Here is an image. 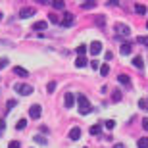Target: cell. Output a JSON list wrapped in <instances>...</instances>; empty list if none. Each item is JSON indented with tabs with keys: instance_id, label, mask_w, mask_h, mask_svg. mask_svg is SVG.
<instances>
[{
	"instance_id": "obj_32",
	"label": "cell",
	"mask_w": 148,
	"mask_h": 148,
	"mask_svg": "<svg viewBox=\"0 0 148 148\" xmlns=\"http://www.w3.org/2000/svg\"><path fill=\"white\" fill-rule=\"evenodd\" d=\"M16 104H17L16 100H8V104H6V106H8V112H10V110H12V108H14Z\"/></svg>"
},
{
	"instance_id": "obj_7",
	"label": "cell",
	"mask_w": 148,
	"mask_h": 148,
	"mask_svg": "<svg viewBox=\"0 0 148 148\" xmlns=\"http://www.w3.org/2000/svg\"><path fill=\"white\" fill-rule=\"evenodd\" d=\"M35 14V8H23L21 12H19V17L21 19H27V17H31Z\"/></svg>"
},
{
	"instance_id": "obj_8",
	"label": "cell",
	"mask_w": 148,
	"mask_h": 148,
	"mask_svg": "<svg viewBox=\"0 0 148 148\" xmlns=\"http://www.w3.org/2000/svg\"><path fill=\"white\" fill-rule=\"evenodd\" d=\"M79 137H81V129L79 127H73L71 131H69V138L71 140H79Z\"/></svg>"
},
{
	"instance_id": "obj_22",
	"label": "cell",
	"mask_w": 148,
	"mask_h": 148,
	"mask_svg": "<svg viewBox=\"0 0 148 148\" xmlns=\"http://www.w3.org/2000/svg\"><path fill=\"white\" fill-rule=\"evenodd\" d=\"M137 146H138V148H148V138H138Z\"/></svg>"
},
{
	"instance_id": "obj_19",
	"label": "cell",
	"mask_w": 148,
	"mask_h": 148,
	"mask_svg": "<svg viewBox=\"0 0 148 148\" xmlns=\"http://www.w3.org/2000/svg\"><path fill=\"white\" fill-rule=\"evenodd\" d=\"M137 42L144 44V46H148V35H140V37H137Z\"/></svg>"
},
{
	"instance_id": "obj_27",
	"label": "cell",
	"mask_w": 148,
	"mask_h": 148,
	"mask_svg": "<svg viewBox=\"0 0 148 148\" xmlns=\"http://www.w3.org/2000/svg\"><path fill=\"white\" fill-rule=\"evenodd\" d=\"M46 88H48V92H54V90H56V83H54V81H50Z\"/></svg>"
},
{
	"instance_id": "obj_2",
	"label": "cell",
	"mask_w": 148,
	"mask_h": 148,
	"mask_svg": "<svg viewBox=\"0 0 148 148\" xmlns=\"http://www.w3.org/2000/svg\"><path fill=\"white\" fill-rule=\"evenodd\" d=\"M115 31H117L119 37H129V35H131V29H129V25H125V23H115Z\"/></svg>"
},
{
	"instance_id": "obj_24",
	"label": "cell",
	"mask_w": 148,
	"mask_h": 148,
	"mask_svg": "<svg viewBox=\"0 0 148 148\" xmlns=\"http://www.w3.org/2000/svg\"><path fill=\"white\" fill-rule=\"evenodd\" d=\"M104 125H106V129H114V127H115V121L114 119H108V121H104Z\"/></svg>"
},
{
	"instance_id": "obj_31",
	"label": "cell",
	"mask_w": 148,
	"mask_h": 148,
	"mask_svg": "<svg viewBox=\"0 0 148 148\" xmlns=\"http://www.w3.org/2000/svg\"><path fill=\"white\" fill-rule=\"evenodd\" d=\"M8 66V58H0V69Z\"/></svg>"
},
{
	"instance_id": "obj_33",
	"label": "cell",
	"mask_w": 148,
	"mask_h": 148,
	"mask_svg": "<svg viewBox=\"0 0 148 148\" xmlns=\"http://www.w3.org/2000/svg\"><path fill=\"white\" fill-rule=\"evenodd\" d=\"M96 23H98V25H106V17L102 16V17H96Z\"/></svg>"
},
{
	"instance_id": "obj_21",
	"label": "cell",
	"mask_w": 148,
	"mask_h": 148,
	"mask_svg": "<svg viewBox=\"0 0 148 148\" xmlns=\"http://www.w3.org/2000/svg\"><path fill=\"white\" fill-rule=\"evenodd\" d=\"M117 81H119L121 85H131V81H129V77H127V75H119V77H117Z\"/></svg>"
},
{
	"instance_id": "obj_12",
	"label": "cell",
	"mask_w": 148,
	"mask_h": 148,
	"mask_svg": "<svg viewBox=\"0 0 148 148\" xmlns=\"http://www.w3.org/2000/svg\"><path fill=\"white\" fill-rule=\"evenodd\" d=\"M14 73H16V75H19V77H27V75H29L27 69H23V67H19V66L14 67Z\"/></svg>"
},
{
	"instance_id": "obj_25",
	"label": "cell",
	"mask_w": 148,
	"mask_h": 148,
	"mask_svg": "<svg viewBox=\"0 0 148 148\" xmlns=\"http://www.w3.org/2000/svg\"><path fill=\"white\" fill-rule=\"evenodd\" d=\"M52 6H54L56 10H62V8H64V6H66V4H64L62 0H58V2H52Z\"/></svg>"
},
{
	"instance_id": "obj_11",
	"label": "cell",
	"mask_w": 148,
	"mask_h": 148,
	"mask_svg": "<svg viewBox=\"0 0 148 148\" xmlns=\"http://www.w3.org/2000/svg\"><path fill=\"white\" fill-rule=\"evenodd\" d=\"M62 25H64V27H69V25H73L71 14H66V16H64V21H62Z\"/></svg>"
},
{
	"instance_id": "obj_35",
	"label": "cell",
	"mask_w": 148,
	"mask_h": 148,
	"mask_svg": "<svg viewBox=\"0 0 148 148\" xmlns=\"http://www.w3.org/2000/svg\"><path fill=\"white\" fill-rule=\"evenodd\" d=\"M114 100H115V102H119V100H121V92H119V90H115V92H114Z\"/></svg>"
},
{
	"instance_id": "obj_13",
	"label": "cell",
	"mask_w": 148,
	"mask_h": 148,
	"mask_svg": "<svg viewBox=\"0 0 148 148\" xmlns=\"http://www.w3.org/2000/svg\"><path fill=\"white\" fill-rule=\"evenodd\" d=\"M100 131H102V123H96V125H92L90 129H88V133H90V135H98Z\"/></svg>"
},
{
	"instance_id": "obj_28",
	"label": "cell",
	"mask_w": 148,
	"mask_h": 148,
	"mask_svg": "<svg viewBox=\"0 0 148 148\" xmlns=\"http://www.w3.org/2000/svg\"><path fill=\"white\" fill-rule=\"evenodd\" d=\"M8 146H10V148H21V144H19V140H12Z\"/></svg>"
},
{
	"instance_id": "obj_37",
	"label": "cell",
	"mask_w": 148,
	"mask_h": 148,
	"mask_svg": "<svg viewBox=\"0 0 148 148\" xmlns=\"http://www.w3.org/2000/svg\"><path fill=\"white\" fill-rule=\"evenodd\" d=\"M114 148H125L123 144H114Z\"/></svg>"
},
{
	"instance_id": "obj_26",
	"label": "cell",
	"mask_w": 148,
	"mask_h": 148,
	"mask_svg": "<svg viewBox=\"0 0 148 148\" xmlns=\"http://www.w3.org/2000/svg\"><path fill=\"white\" fill-rule=\"evenodd\" d=\"M35 143H38V144H46V138H42L40 135H37V137H35Z\"/></svg>"
},
{
	"instance_id": "obj_9",
	"label": "cell",
	"mask_w": 148,
	"mask_h": 148,
	"mask_svg": "<svg viewBox=\"0 0 148 148\" xmlns=\"http://www.w3.org/2000/svg\"><path fill=\"white\" fill-rule=\"evenodd\" d=\"M133 66L137 67V69H143V67H144L143 58H140V56H135V58H133Z\"/></svg>"
},
{
	"instance_id": "obj_15",
	"label": "cell",
	"mask_w": 148,
	"mask_h": 148,
	"mask_svg": "<svg viewBox=\"0 0 148 148\" xmlns=\"http://www.w3.org/2000/svg\"><path fill=\"white\" fill-rule=\"evenodd\" d=\"M131 44H121V54H123V56H129V54H131Z\"/></svg>"
},
{
	"instance_id": "obj_3",
	"label": "cell",
	"mask_w": 148,
	"mask_h": 148,
	"mask_svg": "<svg viewBox=\"0 0 148 148\" xmlns=\"http://www.w3.org/2000/svg\"><path fill=\"white\" fill-rule=\"evenodd\" d=\"M19 94H23V96H29V94H33V87L31 85H16L14 87Z\"/></svg>"
},
{
	"instance_id": "obj_10",
	"label": "cell",
	"mask_w": 148,
	"mask_h": 148,
	"mask_svg": "<svg viewBox=\"0 0 148 148\" xmlns=\"http://www.w3.org/2000/svg\"><path fill=\"white\" fill-rule=\"evenodd\" d=\"M46 27H48V23H46V21H37V23H33V29H35V31H44Z\"/></svg>"
},
{
	"instance_id": "obj_29",
	"label": "cell",
	"mask_w": 148,
	"mask_h": 148,
	"mask_svg": "<svg viewBox=\"0 0 148 148\" xmlns=\"http://www.w3.org/2000/svg\"><path fill=\"white\" fill-rule=\"evenodd\" d=\"M83 10H88V8H94V2H85V4L81 6Z\"/></svg>"
},
{
	"instance_id": "obj_20",
	"label": "cell",
	"mask_w": 148,
	"mask_h": 148,
	"mask_svg": "<svg viewBox=\"0 0 148 148\" xmlns=\"http://www.w3.org/2000/svg\"><path fill=\"white\" fill-rule=\"evenodd\" d=\"M25 127H27V121H25V119H19L16 123V129H17V131H21V129H25Z\"/></svg>"
},
{
	"instance_id": "obj_18",
	"label": "cell",
	"mask_w": 148,
	"mask_h": 148,
	"mask_svg": "<svg viewBox=\"0 0 148 148\" xmlns=\"http://www.w3.org/2000/svg\"><path fill=\"white\" fill-rule=\"evenodd\" d=\"M138 108L148 112V100H146V98H140V100H138Z\"/></svg>"
},
{
	"instance_id": "obj_16",
	"label": "cell",
	"mask_w": 148,
	"mask_h": 148,
	"mask_svg": "<svg viewBox=\"0 0 148 148\" xmlns=\"http://www.w3.org/2000/svg\"><path fill=\"white\" fill-rule=\"evenodd\" d=\"M98 71H100V75H102V77L108 75V73H110V66H108V64H104V66H100Z\"/></svg>"
},
{
	"instance_id": "obj_23",
	"label": "cell",
	"mask_w": 148,
	"mask_h": 148,
	"mask_svg": "<svg viewBox=\"0 0 148 148\" xmlns=\"http://www.w3.org/2000/svg\"><path fill=\"white\" fill-rule=\"evenodd\" d=\"M77 54H79V56H85V54H87V46H85V44L77 46Z\"/></svg>"
},
{
	"instance_id": "obj_36",
	"label": "cell",
	"mask_w": 148,
	"mask_h": 148,
	"mask_svg": "<svg viewBox=\"0 0 148 148\" xmlns=\"http://www.w3.org/2000/svg\"><path fill=\"white\" fill-rule=\"evenodd\" d=\"M143 127H144V129L148 131V119H143Z\"/></svg>"
},
{
	"instance_id": "obj_17",
	"label": "cell",
	"mask_w": 148,
	"mask_h": 148,
	"mask_svg": "<svg viewBox=\"0 0 148 148\" xmlns=\"http://www.w3.org/2000/svg\"><path fill=\"white\" fill-rule=\"evenodd\" d=\"M135 12L140 14V16H144V14H146V8H144L143 4H135Z\"/></svg>"
},
{
	"instance_id": "obj_1",
	"label": "cell",
	"mask_w": 148,
	"mask_h": 148,
	"mask_svg": "<svg viewBox=\"0 0 148 148\" xmlns=\"http://www.w3.org/2000/svg\"><path fill=\"white\" fill-rule=\"evenodd\" d=\"M77 104H79V114L81 115H87L92 112V108H90V102L87 100V96L85 94H79L77 96Z\"/></svg>"
},
{
	"instance_id": "obj_38",
	"label": "cell",
	"mask_w": 148,
	"mask_h": 148,
	"mask_svg": "<svg viewBox=\"0 0 148 148\" xmlns=\"http://www.w3.org/2000/svg\"><path fill=\"white\" fill-rule=\"evenodd\" d=\"M0 21H2V12H0Z\"/></svg>"
},
{
	"instance_id": "obj_40",
	"label": "cell",
	"mask_w": 148,
	"mask_h": 148,
	"mask_svg": "<svg viewBox=\"0 0 148 148\" xmlns=\"http://www.w3.org/2000/svg\"><path fill=\"white\" fill-rule=\"evenodd\" d=\"M85 148H87V146H85Z\"/></svg>"
},
{
	"instance_id": "obj_6",
	"label": "cell",
	"mask_w": 148,
	"mask_h": 148,
	"mask_svg": "<svg viewBox=\"0 0 148 148\" xmlns=\"http://www.w3.org/2000/svg\"><path fill=\"white\" fill-rule=\"evenodd\" d=\"M90 54L92 56H96V54H100V50H102V44L98 42V40H94V42H90Z\"/></svg>"
},
{
	"instance_id": "obj_5",
	"label": "cell",
	"mask_w": 148,
	"mask_h": 148,
	"mask_svg": "<svg viewBox=\"0 0 148 148\" xmlns=\"http://www.w3.org/2000/svg\"><path fill=\"white\" fill-rule=\"evenodd\" d=\"M64 104H66V108H73V104H75V96H73V92H66Z\"/></svg>"
},
{
	"instance_id": "obj_39",
	"label": "cell",
	"mask_w": 148,
	"mask_h": 148,
	"mask_svg": "<svg viewBox=\"0 0 148 148\" xmlns=\"http://www.w3.org/2000/svg\"><path fill=\"white\" fill-rule=\"evenodd\" d=\"M146 27H148V23H146Z\"/></svg>"
},
{
	"instance_id": "obj_30",
	"label": "cell",
	"mask_w": 148,
	"mask_h": 148,
	"mask_svg": "<svg viewBox=\"0 0 148 148\" xmlns=\"http://www.w3.org/2000/svg\"><path fill=\"white\" fill-rule=\"evenodd\" d=\"M90 67H92V69H100V64H98V60H92V62H90Z\"/></svg>"
},
{
	"instance_id": "obj_34",
	"label": "cell",
	"mask_w": 148,
	"mask_h": 148,
	"mask_svg": "<svg viewBox=\"0 0 148 148\" xmlns=\"http://www.w3.org/2000/svg\"><path fill=\"white\" fill-rule=\"evenodd\" d=\"M48 21L56 23V21H58V16H56V14H50V16H48Z\"/></svg>"
},
{
	"instance_id": "obj_4",
	"label": "cell",
	"mask_w": 148,
	"mask_h": 148,
	"mask_svg": "<svg viewBox=\"0 0 148 148\" xmlns=\"http://www.w3.org/2000/svg\"><path fill=\"white\" fill-rule=\"evenodd\" d=\"M40 114H42V108H40L38 104H33L31 108H29V117H31V119H38Z\"/></svg>"
},
{
	"instance_id": "obj_14",
	"label": "cell",
	"mask_w": 148,
	"mask_h": 148,
	"mask_svg": "<svg viewBox=\"0 0 148 148\" xmlns=\"http://www.w3.org/2000/svg\"><path fill=\"white\" fill-rule=\"evenodd\" d=\"M75 66L77 67H85L87 66V58H85V56H79V58L75 60Z\"/></svg>"
}]
</instances>
